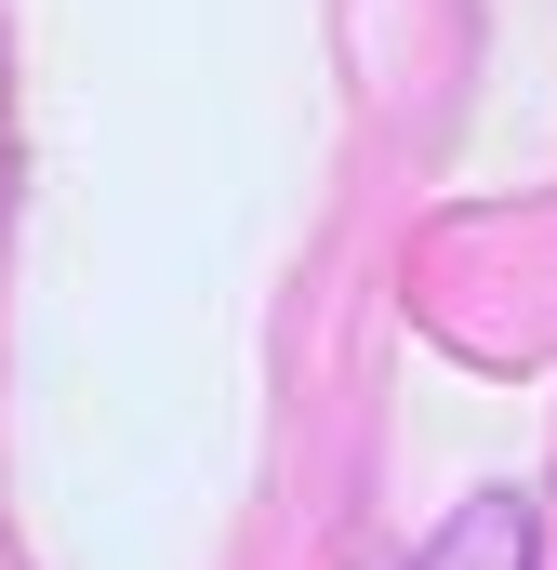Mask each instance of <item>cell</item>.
Listing matches in <instances>:
<instances>
[{
	"label": "cell",
	"instance_id": "6da1fadb",
	"mask_svg": "<svg viewBox=\"0 0 557 570\" xmlns=\"http://www.w3.org/2000/svg\"><path fill=\"white\" fill-rule=\"evenodd\" d=\"M424 570H531V518H518V504H478Z\"/></svg>",
	"mask_w": 557,
	"mask_h": 570
}]
</instances>
